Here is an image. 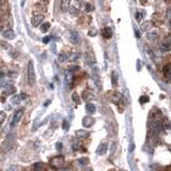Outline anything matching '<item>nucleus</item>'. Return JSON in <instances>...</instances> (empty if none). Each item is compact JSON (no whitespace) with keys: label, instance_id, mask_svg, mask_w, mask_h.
Wrapping results in <instances>:
<instances>
[{"label":"nucleus","instance_id":"f257e3e1","mask_svg":"<svg viewBox=\"0 0 171 171\" xmlns=\"http://www.w3.org/2000/svg\"><path fill=\"white\" fill-rule=\"evenodd\" d=\"M64 166V158L62 156H55L50 160V167L55 169H61Z\"/></svg>","mask_w":171,"mask_h":171},{"label":"nucleus","instance_id":"f03ea898","mask_svg":"<svg viewBox=\"0 0 171 171\" xmlns=\"http://www.w3.org/2000/svg\"><path fill=\"white\" fill-rule=\"evenodd\" d=\"M28 79L29 83L33 85L35 82V72H34V65L31 61L28 63Z\"/></svg>","mask_w":171,"mask_h":171},{"label":"nucleus","instance_id":"7ed1b4c3","mask_svg":"<svg viewBox=\"0 0 171 171\" xmlns=\"http://www.w3.org/2000/svg\"><path fill=\"white\" fill-rule=\"evenodd\" d=\"M23 114H24V110H23V109L17 110L16 112H15V114H14V117H13L12 122H11V127L15 126V124H16V123L18 122L19 120H21V116H23Z\"/></svg>","mask_w":171,"mask_h":171},{"label":"nucleus","instance_id":"20e7f679","mask_svg":"<svg viewBox=\"0 0 171 171\" xmlns=\"http://www.w3.org/2000/svg\"><path fill=\"white\" fill-rule=\"evenodd\" d=\"M2 37L4 39H7V40H13L14 37H15V32L13 31L12 29H5L2 31Z\"/></svg>","mask_w":171,"mask_h":171},{"label":"nucleus","instance_id":"39448f33","mask_svg":"<svg viewBox=\"0 0 171 171\" xmlns=\"http://www.w3.org/2000/svg\"><path fill=\"white\" fill-rule=\"evenodd\" d=\"M69 40L73 44H78L79 43V35H78V33L76 32V31H69Z\"/></svg>","mask_w":171,"mask_h":171},{"label":"nucleus","instance_id":"423d86ee","mask_svg":"<svg viewBox=\"0 0 171 171\" xmlns=\"http://www.w3.org/2000/svg\"><path fill=\"white\" fill-rule=\"evenodd\" d=\"M33 169L35 171H47L48 170V167H47L46 164L39 162V163H35L33 165Z\"/></svg>","mask_w":171,"mask_h":171},{"label":"nucleus","instance_id":"0eeeda50","mask_svg":"<svg viewBox=\"0 0 171 171\" xmlns=\"http://www.w3.org/2000/svg\"><path fill=\"white\" fill-rule=\"evenodd\" d=\"M44 19V16L43 15H35V16L32 17V19H31V25H32L33 27H37L39 25L41 24L42 21Z\"/></svg>","mask_w":171,"mask_h":171},{"label":"nucleus","instance_id":"6e6552de","mask_svg":"<svg viewBox=\"0 0 171 171\" xmlns=\"http://www.w3.org/2000/svg\"><path fill=\"white\" fill-rule=\"evenodd\" d=\"M163 72H164L165 77L167 78L168 80H171V64L165 65L163 69Z\"/></svg>","mask_w":171,"mask_h":171},{"label":"nucleus","instance_id":"1a4fd4ad","mask_svg":"<svg viewBox=\"0 0 171 171\" xmlns=\"http://www.w3.org/2000/svg\"><path fill=\"white\" fill-rule=\"evenodd\" d=\"M107 152V144L106 143H102L100 144L96 149V154L98 155H104Z\"/></svg>","mask_w":171,"mask_h":171},{"label":"nucleus","instance_id":"9d476101","mask_svg":"<svg viewBox=\"0 0 171 171\" xmlns=\"http://www.w3.org/2000/svg\"><path fill=\"white\" fill-rule=\"evenodd\" d=\"M102 35L105 39H110L111 37V35H112V32H111V29L109 28V27H105V28L102 29Z\"/></svg>","mask_w":171,"mask_h":171},{"label":"nucleus","instance_id":"9b49d317","mask_svg":"<svg viewBox=\"0 0 171 171\" xmlns=\"http://www.w3.org/2000/svg\"><path fill=\"white\" fill-rule=\"evenodd\" d=\"M93 123H94V120L93 118H91V117H85V119L82 120V124H83V126L85 127L92 126Z\"/></svg>","mask_w":171,"mask_h":171},{"label":"nucleus","instance_id":"f8f14e48","mask_svg":"<svg viewBox=\"0 0 171 171\" xmlns=\"http://www.w3.org/2000/svg\"><path fill=\"white\" fill-rule=\"evenodd\" d=\"M16 91V89H15V87L12 85H8L5 88H4V93L8 94V95H10V94H13L14 92Z\"/></svg>","mask_w":171,"mask_h":171},{"label":"nucleus","instance_id":"ddd939ff","mask_svg":"<svg viewBox=\"0 0 171 171\" xmlns=\"http://www.w3.org/2000/svg\"><path fill=\"white\" fill-rule=\"evenodd\" d=\"M88 136V132L87 130H79L76 132V137L79 139H82V138H85Z\"/></svg>","mask_w":171,"mask_h":171},{"label":"nucleus","instance_id":"4468645a","mask_svg":"<svg viewBox=\"0 0 171 171\" xmlns=\"http://www.w3.org/2000/svg\"><path fill=\"white\" fill-rule=\"evenodd\" d=\"M69 1H71V0H62L61 10L63 12H66V11H67V8L69 7Z\"/></svg>","mask_w":171,"mask_h":171},{"label":"nucleus","instance_id":"2eb2a0df","mask_svg":"<svg viewBox=\"0 0 171 171\" xmlns=\"http://www.w3.org/2000/svg\"><path fill=\"white\" fill-rule=\"evenodd\" d=\"M85 110L89 112V114H94L95 112V110H96V108H95V106H94L93 104H88L87 106H85Z\"/></svg>","mask_w":171,"mask_h":171},{"label":"nucleus","instance_id":"dca6fc26","mask_svg":"<svg viewBox=\"0 0 171 171\" xmlns=\"http://www.w3.org/2000/svg\"><path fill=\"white\" fill-rule=\"evenodd\" d=\"M150 28H152V23L151 21H146L144 24L141 25V30L142 31H148Z\"/></svg>","mask_w":171,"mask_h":171},{"label":"nucleus","instance_id":"f3484780","mask_svg":"<svg viewBox=\"0 0 171 171\" xmlns=\"http://www.w3.org/2000/svg\"><path fill=\"white\" fill-rule=\"evenodd\" d=\"M67 53H59V56H58V61L59 62H64L66 59H67Z\"/></svg>","mask_w":171,"mask_h":171},{"label":"nucleus","instance_id":"a211bd4d","mask_svg":"<svg viewBox=\"0 0 171 171\" xmlns=\"http://www.w3.org/2000/svg\"><path fill=\"white\" fill-rule=\"evenodd\" d=\"M49 28H50V24H49V23H44V24H42L41 26V31L42 32H46Z\"/></svg>","mask_w":171,"mask_h":171},{"label":"nucleus","instance_id":"6ab92c4d","mask_svg":"<svg viewBox=\"0 0 171 171\" xmlns=\"http://www.w3.org/2000/svg\"><path fill=\"white\" fill-rule=\"evenodd\" d=\"M72 98H73V102L76 103L77 105H79V104H80V98H79V95H78L77 93H73V95H72Z\"/></svg>","mask_w":171,"mask_h":171},{"label":"nucleus","instance_id":"aec40b11","mask_svg":"<svg viewBox=\"0 0 171 171\" xmlns=\"http://www.w3.org/2000/svg\"><path fill=\"white\" fill-rule=\"evenodd\" d=\"M156 37H157V33L156 32H150L147 34V37L150 40V41H153V40H155L156 39Z\"/></svg>","mask_w":171,"mask_h":171},{"label":"nucleus","instance_id":"412c9836","mask_svg":"<svg viewBox=\"0 0 171 171\" xmlns=\"http://www.w3.org/2000/svg\"><path fill=\"white\" fill-rule=\"evenodd\" d=\"M78 163L80 164L81 166H85V165L89 164V159L88 158H79L78 159Z\"/></svg>","mask_w":171,"mask_h":171},{"label":"nucleus","instance_id":"4be33fe9","mask_svg":"<svg viewBox=\"0 0 171 171\" xmlns=\"http://www.w3.org/2000/svg\"><path fill=\"white\" fill-rule=\"evenodd\" d=\"M91 98H92V94L89 93V91H83V98H85V101L90 100Z\"/></svg>","mask_w":171,"mask_h":171},{"label":"nucleus","instance_id":"5701e85b","mask_svg":"<svg viewBox=\"0 0 171 171\" xmlns=\"http://www.w3.org/2000/svg\"><path fill=\"white\" fill-rule=\"evenodd\" d=\"M19 102H21V96H18V95H14L13 98H12L13 104H18Z\"/></svg>","mask_w":171,"mask_h":171},{"label":"nucleus","instance_id":"b1692460","mask_svg":"<svg viewBox=\"0 0 171 171\" xmlns=\"http://www.w3.org/2000/svg\"><path fill=\"white\" fill-rule=\"evenodd\" d=\"M69 12H71V14H72L73 16H75V15H78V10L76 8H74V7H72V8H71V11H69Z\"/></svg>","mask_w":171,"mask_h":171},{"label":"nucleus","instance_id":"393cba45","mask_svg":"<svg viewBox=\"0 0 171 171\" xmlns=\"http://www.w3.org/2000/svg\"><path fill=\"white\" fill-rule=\"evenodd\" d=\"M0 117H1V118H0V123L2 124V123H3V121H4V119H5V112H4V111H1Z\"/></svg>","mask_w":171,"mask_h":171},{"label":"nucleus","instance_id":"a878e982","mask_svg":"<svg viewBox=\"0 0 171 171\" xmlns=\"http://www.w3.org/2000/svg\"><path fill=\"white\" fill-rule=\"evenodd\" d=\"M162 124L164 125V128H168L169 125H170V123H169V121H168L167 119H165V120H164V123H162Z\"/></svg>","mask_w":171,"mask_h":171},{"label":"nucleus","instance_id":"bb28decb","mask_svg":"<svg viewBox=\"0 0 171 171\" xmlns=\"http://www.w3.org/2000/svg\"><path fill=\"white\" fill-rule=\"evenodd\" d=\"M112 85H117V74L114 73H112Z\"/></svg>","mask_w":171,"mask_h":171},{"label":"nucleus","instance_id":"cd10ccee","mask_svg":"<svg viewBox=\"0 0 171 171\" xmlns=\"http://www.w3.org/2000/svg\"><path fill=\"white\" fill-rule=\"evenodd\" d=\"M149 102V98L148 96H141L140 98V103L142 104V103H148Z\"/></svg>","mask_w":171,"mask_h":171},{"label":"nucleus","instance_id":"c85d7f7f","mask_svg":"<svg viewBox=\"0 0 171 171\" xmlns=\"http://www.w3.org/2000/svg\"><path fill=\"white\" fill-rule=\"evenodd\" d=\"M165 43H167L168 45H170L171 46V34H169V35H168L167 37H166V39H165Z\"/></svg>","mask_w":171,"mask_h":171},{"label":"nucleus","instance_id":"c756f323","mask_svg":"<svg viewBox=\"0 0 171 171\" xmlns=\"http://www.w3.org/2000/svg\"><path fill=\"white\" fill-rule=\"evenodd\" d=\"M7 171H18V167H15V166H12L11 168H9Z\"/></svg>","mask_w":171,"mask_h":171},{"label":"nucleus","instance_id":"7c9ffc66","mask_svg":"<svg viewBox=\"0 0 171 171\" xmlns=\"http://www.w3.org/2000/svg\"><path fill=\"white\" fill-rule=\"evenodd\" d=\"M85 8H87V11H88V12H91V11H92V8H91V5H90L89 3L85 4Z\"/></svg>","mask_w":171,"mask_h":171},{"label":"nucleus","instance_id":"2f4dec72","mask_svg":"<svg viewBox=\"0 0 171 171\" xmlns=\"http://www.w3.org/2000/svg\"><path fill=\"white\" fill-rule=\"evenodd\" d=\"M89 34H90V35H95V34H96V30H95V29H93V30H90Z\"/></svg>","mask_w":171,"mask_h":171},{"label":"nucleus","instance_id":"473e14b6","mask_svg":"<svg viewBox=\"0 0 171 171\" xmlns=\"http://www.w3.org/2000/svg\"><path fill=\"white\" fill-rule=\"evenodd\" d=\"M26 98H27V95H26L25 93H21V100H25Z\"/></svg>","mask_w":171,"mask_h":171},{"label":"nucleus","instance_id":"72a5a7b5","mask_svg":"<svg viewBox=\"0 0 171 171\" xmlns=\"http://www.w3.org/2000/svg\"><path fill=\"white\" fill-rule=\"evenodd\" d=\"M49 40H50V37H45V39H44V40H43V41H44L45 43H47V42H48Z\"/></svg>","mask_w":171,"mask_h":171},{"label":"nucleus","instance_id":"f704fd0d","mask_svg":"<svg viewBox=\"0 0 171 171\" xmlns=\"http://www.w3.org/2000/svg\"><path fill=\"white\" fill-rule=\"evenodd\" d=\"M56 147H57V149H61L62 144H61V143H57V146H56Z\"/></svg>","mask_w":171,"mask_h":171},{"label":"nucleus","instance_id":"c9c22d12","mask_svg":"<svg viewBox=\"0 0 171 171\" xmlns=\"http://www.w3.org/2000/svg\"><path fill=\"white\" fill-rule=\"evenodd\" d=\"M133 150H134V144H130V152H132Z\"/></svg>","mask_w":171,"mask_h":171},{"label":"nucleus","instance_id":"e433bc0d","mask_svg":"<svg viewBox=\"0 0 171 171\" xmlns=\"http://www.w3.org/2000/svg\"><path fill=\"white\" fill-rule=\"evenodd\" d=\"M85 171H93L91 168H85Z\"/></svg>","mask_w":171,"mask_h":171},{"label":"nucleus","instance_id":"4c0bfd02","mask_svg":"<svg viewBox=\"0 0 171 171\" xmlns=\"http://www.w3.org/2000/svg\"><path fill=\"white\" fill-rule=\"evenodd\" d=\"M137 62H138V71H139L140 69V60H138Z\"/></svg>","mask_w":171,"mask_h":171},{"label":"nucleus","instance_id":"58836bf2","mask_svg":"<svg viewBox=\"0 0 171 171\" xmlns=\"http://www.w3.org/2000/svg\"><path fill=\"white\" fill-rule=\"evenodd\" d=\"M135 34L137 35V37H139V32H138V31H136V32H135Z\"/></svg>","mask_w":171,"mask_h":171},{"label":"nucleus","instance_id":"ea45409f","mask_svg":"<svg viewBox=\"0 0 171 171\" xmlns=\"http://www.w3.org/2000/svg\"><path fill=\"white\" fill-rule=\"evenodd\" d=\"M166 2L167 3H171V0H166Z\"/></svg>","mask_w":171,"mask_h":171},{"label":"nucleus","instance_id":"a19ab883","mask_svg":"<svg viewBox=\"0 0 171 171\" xmlns=\"http://www.w3.org/2000/svg\"><path fill=\"white\" fill-rule=\"evenodd\" d=\"M78 2H81V1H83V0H77Z\"/></svg>","mask_w":171,"mask_h":171},{"label":"nucleus","instance_id":"79ce46f5","mask_svg":"<svg viewBox=\"0 0 171 171\" xmlns=\"http://www.w3.org/2000/svg\"><path fill=\"white\" fill-rule=\"evenodd\" d=\"M169 25H170V27H171V19L169 21Z\"/></svg>","mask_w":171,"mask_h":171}]
</instances>
